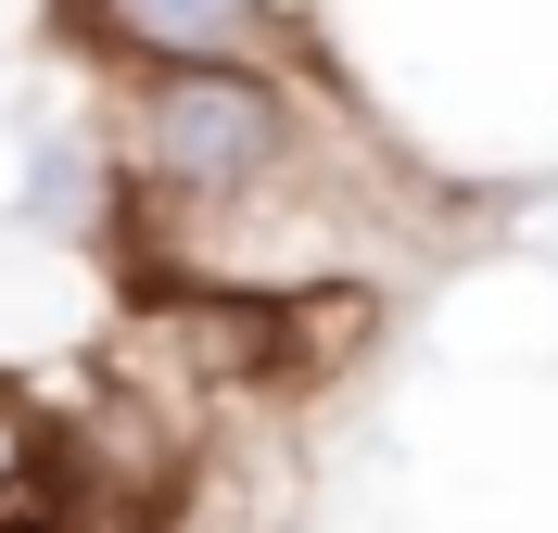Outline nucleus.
<instances>
[{
    "label": "nucleus",
    "mask_w": 558,
    "mask_h": 533,
    "mask_svg": "<svg viewBox=\"0 0 558 533\" xmlns=\"http://www.w3.org/2000/svg\"><path fill=\"white\" fill-rule=\"evenodd\" d=\"M128 141H140V178L166 191V204H254L292 141H305V114L292 89L254 64H153L128 102Z\"/></svg>",
    "instance_id": "obj_1"
},
{
    "label": "nucleus",
    "mask_w": 558,
    "mask_h": 533,
    "mask_svg": "<svg viewBox=\"0 0 558 533\" xmlns=\"http://www.w3.org/2000/svg\"><path fill=\"white\" fill-rule=\"evenodd\" d=\"M102 26L153 64H242L267 38V0H102Z\"/></svg>",
    "instance_id": "obj_2"
},
{
    "label": "nucleus",
    "mask_w": 558,
    "mask_h": 533,
    "mask_svg": "<svg viewBox=\"0 0 558 533\" xmlns=\"http://www.w3.org/2000/svg\"><path fill=\"white\" fill-rule=\"evenodd\" d=\"M13 445H26V432H13V407H0V483H13Z\"/></svg>",
    "instance_id": "obj_3"
}]
</instances>
